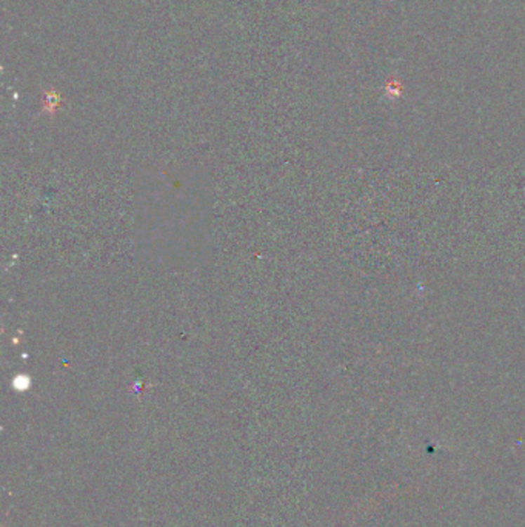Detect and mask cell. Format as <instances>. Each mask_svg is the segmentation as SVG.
I'll return each instance as SVG.
<instances>
[{"instance_id":"cell-1","label":"cell","mask_w":525,"mask_h":527,"mask_svg":"<svg viewBox=\"0 0 525 527\" xmlns=\"http://www.w3.org/2000/svg\"><path fill=\"white\" fill-rule=\"evenodd\" d=\"M387 91H388V94L399 96L401 94V85L399 84H394V82H390L388 86H387Z\"/></svg>"}]
</instances>
